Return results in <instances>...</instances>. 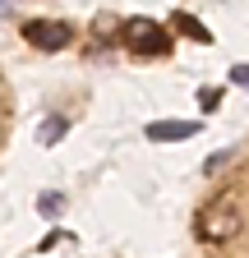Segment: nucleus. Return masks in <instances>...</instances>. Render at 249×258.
<instances>
[{"label":"nucleus","mask_w":249,"mask_h":258,"mask_svg":"<svg viewBox=\"0 0 249 258\" xmlns=\"http://www.w3.org/2000/svg\"><path fill=\"white\" fill-rule=\"evenodd\" d=\"M240 208H235V199L231 194H222V199H212L203 212H199V235L203 240H212V244H226V240H235L240 235Z\"/></svg>","instance_id":"nucleus-1"},{"label":"nucleus","mask_w":249,"mask_h":258,"mask_svg":"<svg viewBox=\"0 0 249 258\" xmlns=\"http://www.w3.org/2000/svg\"><path fill=\"white\" fill-rule=\"evenodd\" d=\"M120 37H125V46H130L134 55H166L171 51L166 28L152 23V19H130V23L120 28Z\"/></svg>","instance_id":"nucleus-2"},{"label":"nucleus","mask_w":249,"mask_h":258,"mask_svg":"<svg viewBox=\"0 0 249 258\" xmlns=\"http://www.w3.org/2000/svg\"><path fill=\"white\" fill-rule=\"evenodd\" d=\"M23 37L33 42L37 51H65L70 46V23H60V19H28L23 23Z\"/></svg>","instance_id":"nucleus-3"},{"label":"nucleus","mask_w":249,"mask_h":258,"mask_svg":"<svg viewBox=\"0 0 249 258\" xmlns=\"http://www.w3.org/2000/svg\"><path fill=\"white\" fill-rule=\"evenodd\" d=\"M194 134H199V120H152L148 124L152 143H180V139H194Z\"/></svg>","instance_id":"nucleus-4"},{"label":"nucleus","mask_w":249,"mask_h":258,"mask_svg":"<svg viewBox=\"0 0 249 258\" xmlns=\"http://www.w3.org/2000/svg\"><path fill=\"white\" fill-rule=\"evenodd\" d=\"M65 129H70V124H65V115H51V120L42 124V134H37V139H42V148L60 143V139H65Z\"/></svg>","instance_id":"nucleus-5"},{"label":"nucleus","mask_w":249,"mask_h":258,"mask_svg":"<svg viewBox=\"0 0 249 258\" xmlns=\"http://www.w3.org/2000/svg\"><path fill=\"white\" fill-rule=\"evenodd\" d=\"M175 28H180V32H190L194 42H212V32H208V28H203L194 14H175Z\"/></svg>","instance_id":"nucleus-6"},{"label":"nucleus","mask_w":249,"mask_h":258,"mask_svg":"<svg viewBox=\"0 0 249 258\" xmlns=\"http://www.w3.org/2000/svg\"><path fill=\"white\" fill-rule=\"evenodd\" d=\"M37 208H42V217H60L65 212V194H42Z\"/></svg>","instance_id":"nucleus-7"},{"label":"nucleus","mask_w":249,"mask_h":258,"mask_svg":"<svg viewBox=\"0 0 249 258\" xmlns=\"http://www.w3.org/2000/svg\"><path fill=\"white\" fill-rule=\"evenodd\" d=\"M217 102H222V92H217V88H199V106H208V111H212Z\"/></svg>","instance_id":"nucleus-8"},{"label":"nucleus","mask_w":249,"mask_h":258,"mask_svg":"<svg viewBox=\"0 0 249 258\" xmlns=\"http://www.w3.org/2000/svg\"><path fill=\"white\" fill-rule=\"evenodd\" d=\"M231 83L235 88H249V64H231Z\"/></svg>","instance_id":"nucleus-9"},{"label":"nucleus","mask_w":249,"mask_h":258,"mask_svg":"<svg viewBox=\"0 0 249 258\" xmlns=\"http://www.w3.org/2000/svg\"><path fill=\"white\" fill-rule=\"evenodd\" d=\"M5 14H10V5H5V0H0V19H5Z\"/></svg>","instance_id":"nucleus-10"}]
</instances>
